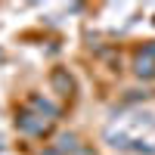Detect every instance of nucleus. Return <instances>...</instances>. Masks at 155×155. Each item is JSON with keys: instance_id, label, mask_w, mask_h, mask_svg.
<instances>
[{"instance_id": "f257e3e1", "label": "nucleus", "mask_w": 155, "mask_h": 155, "mask_svg": "<svg viewBox=\"0 0 155 155\" xmlns=\"http://www.w3.org/2000/svg\"><path fill=\"white\" fill-rule=\"evenodd\" d=\"M102 137L112 149L134 152V155H155V112L118 115L106 124Z\"/></svg>"}, {"instance_id": "f03ea898", "label": "nucleus", "mask_w": 155, "mask_h": 155, "mask_svg": "<svg viewBox=\"0 0 155 155\" xmlns=\"http://www.w3.org/2000/svg\"><path fill=\"white\" fill-rule=\"evenodd\" d=\"M16 124H19V130H25V134H44L47 127H50V118H44V115H31V112H22L19 118H16Z\"/></svg>"}, {"instance_id": "7ed1b4c3", "label": "nucleus", "mask_w": 155, "mask_h": 155, "mask_svg": "<svg viewBox=\"0 0 155 155\" xmlns=\"http://www.w3.org/2000/svg\"><path fill=\"white\" fill-rule=\"evenodd\" d=\"M134 71L140 78H155V56H149L146 50H140L137 59H134Z\"/></svg>"}, {"instance_id": "20e7f679", "label": "nucleus", "mask_w": 155, "mask_h": 155, "mask_svg": "<svg viewBox=\"0 0 155 155\" xmlns=\"http://www.w3.org/2000/svg\"><path fill=\"white\" fill-rule=\"evenodd\" d=\"M56 149L65 155V152H78L81 146H78V137H74V134H62V137H59V143H56Z\"/></svg>"}, {"instance_id": "39448f33", "label": "nucleus", "mask_w": 155, "mask_h": 155, "mask_svg": "<svg viewBox=\"0 0 155 155\" xmlns=\"http://www.w3.org/2000/svg\"><path fill=\"white\" fill-rule=\"evenodd\" d=\"M41 155H62V152H59V149H56V146H53V149H44V152H41Z\"/></svg>"}, {"instance_id": "423d86ee", "label": "nucleus", "mask_w": 155, "mask_h": 155, "mask_svg": "<svg viewBox=\"0 0 155 155\" xmlns=\"http://www.w3.org/2000/svg\"><path fill=\"white\" fill-rule=\"evenodd\" d=\"M78 155H93V149H78Z\"/></svg>"}]
</instances>
